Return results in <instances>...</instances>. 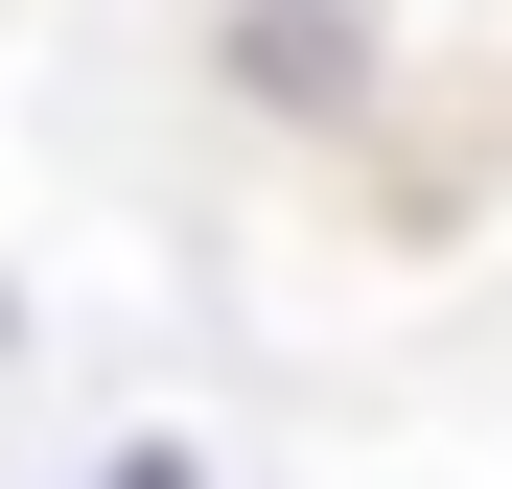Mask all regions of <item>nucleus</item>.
<instances>
[{
	"mask_svg": "<svg viewBox=\"0 0 512 489\" xmlns=\"http://www.w3.org/2000/svg\"><path fill=\"white\" fill-rule=\"evenodd\" d=\"M117 489H187V466H117Z\"/></svg>",
	"mask_w": 512,
	"mask_h": 489,
	"instance_id": "1",
	"label": "nucleus"
}]
</instances>
